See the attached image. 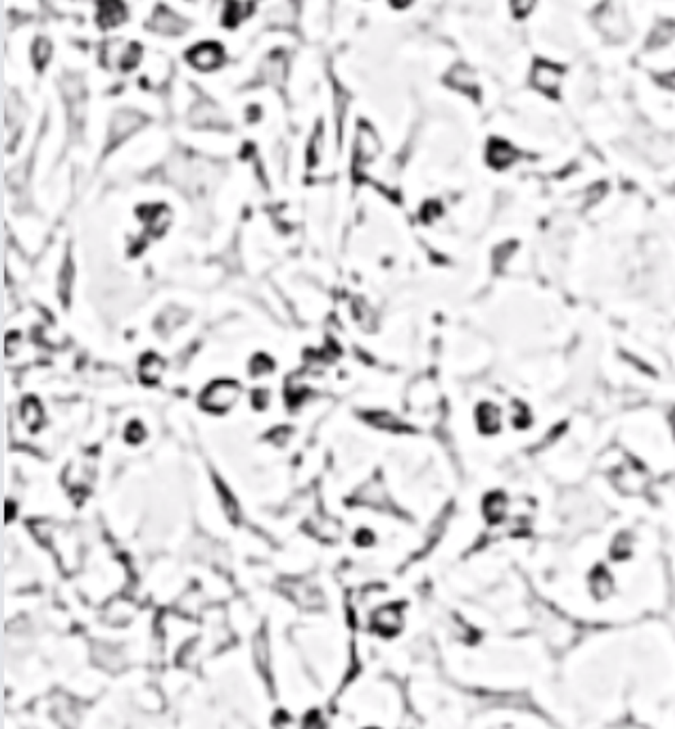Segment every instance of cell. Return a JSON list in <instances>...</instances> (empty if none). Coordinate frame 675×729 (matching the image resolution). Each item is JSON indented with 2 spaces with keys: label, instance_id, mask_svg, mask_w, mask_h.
<instances>
[{
  "label": "cell",
  "instance_id": "cell-12",
  "mask_svg": "<svg viewBox=\"0 0 675 729\" xmlns=\"http://www.w3.org/2000/svg\"><path fill=\"white\" fill-rule=\"evenodd\" d=\"M477 421H479V428L483 432H487V435L498 432V428H500V411L494 404L485 402L477 411Z\"/></svg>",
  "mask_w": 675,
  "mask_h": 729
},
{
  "label": "cell",
  "instance_id": "cell-1",
  "mask_svg": "<svg viewBox=\"0 0 675 729\" xmlns=\"http://www.w3.org/2000/svg\"><path fill=\"white\" fill-rule=\"evenodd\" d=\"M530 84L538 92L554 96V94L560 92V88L564 84V71L556 63H551V60H538V63L532 65Z\"/></svg>",
  "mask_w": 675,
  "mask_h": 729
},
{
  "label": "cell",
  "instance_id": "cell-23",
  "mask_svg": "<svg viewBox=\"0 0 675 729\" xmlns=\"http://www.w3.org/2000/svg\"><path fill=\"white\" fill-rule=\"evenodd\" d=\"M410 3H412V0H391V5H393V7H400V9L408 7Z\"/></svg>",
  "mask_w": 675,
  "mask_h": 729
},
{
  "label": "cell",
  "instance_id": "cell-10",
  "mask_svg": "<svg viewBox=\"0 0 675 729\" xmlns=\"http://www.w3.org/2000/svg\"><path fill=\"white\" fill-rule=\"evenodd\" d=\"M163 373H165V361H163L158 355L150 353V355H146V357L141 359V363H139V377H141L144 383H148V385L158 383L160 377H163Z\"/></svg>",
  "mask_w": 675,
  "mask_h": 729
},
{
  "label": "cell",
  "instance_id": "cell-3",
  "mask_svg": "<svg viewBox=\"0 0 675 729\" xmlns=\"http://www.w3.org/2000/svg\"><path fill=\"white\" fill-rule=\"evenodd\" d=\"M239 394H241V390L237 383L216 381V383L208 385V390L201 394V406L208 411H214V413H222L237 402Z\"/></svg>",
  "mask_w": 675,
  "mask_h": 729
},
{
  "label": "cell",
  "instance_id": "cell-5",
  "mask_svg": "<svg viewBox=\"0 0 675 729\" xmlns=\"http://www.w3.org/2000/svg\"><path fill=\"white\" fill-rule=\"evenodd\" d=\"M519 161L517 148L507 139H494L487 146V163L494 169H509Z\"/></svg>",
  "mask_w": 675,
  "mask_h": 729
},
{
  "label": "cell",
  "instance_id": "cell-14",
  "mask_svg": "<svg viewBox=\"0 0 675 729\" xmlns=\"http://www.w3.org/2000/svg\"><path fill=\"white\" fill-rule=\"evenodd\" d=\"M673 39H675V24L662 22V24H658V26L652 30L648 43H650L652 49H662V47H667Z\"/></svg>",
  "mask_w": 675,
  "mask_h": 729
},
{
  "label": "cell",
  "instance_id": "cell-7",
  "mask_svg": "<svg viewBox=\"0 0 675 729\" xmlns=\"http://www.w3.org/2000/svg\"><path fill=\"white\" fill-rule=\"evenodd\" d=\"M286 588L291 590L289 594H291L301 607H313V610H315V607H321V605H323L321 592L315 590L308 582H293V584H289Z\"/></svg>",
  "mask_w": 675,
  "mask_h": 729
},
{
  "label": "cell",
  "instance_id": "cell-15",
  "mask_svg": "<svg viewBox=\"0 0 675 729\" xmlns=\"http://www.w3.org/2000/svg\"><path fill=\"white\" fill-rule=\"evenodd\" d=\"M507 507H509V503H507L505 494H500V492L489 494L485 501V516L492 522H498L507 516Z\"/></svg>",
  "mask_w": 675,
  "mask_h": 729
},
{
  "label": "cell",
  "instance_id": "cell-4",
  "mask_svg": "<svg viewBox=\"0 0 675 729\" xmlns=\"http://www.w3.org/2000/svg\"><path fill=\"white\" fill-rule=\"evenodd\" d=\"M189 63L199 71L218 69L225 63V49L218 43H199L195 49L189 51Z\"/></svg>",
  "mask_w": 675,
  "mask_h": 729
},
{
  "label": "cell",
  "instance_id": "cell-18",
  "mask_svg": "<svg viewBox=\"0 0 675 729\" xmlns=\"http://www.w3.org/2000/svg\"><path fill=\"white\" fill-rule=\"evenodd\" d=\"M509 7H511V13L522 20V18H528L534 7H536V0H509Z\"/></svg>",
  "mask_w": 675,
  "mask_h": 729
},
{
  "label": "cell",
  "instance_id": "cell-20",
  "mask_svg": "<svg viewBox=\"0 0 675 729\" xmlns=\"http://www.w3.org/2000/svg\"><path fill=\"white\" fill-rule=\"evenodd\" d=\"M658 84L667 90H673L675 92V69H667L664 73L658 75Z\"/></svg>",
  "mask_w": 675,
  "mask_h": 729
},
{
  "label": "cell",
  "instance_id": "cell-17",
  "mask_svg": "<svg viewBox=\"0 0 675 729\" xmlns=\"http://www.w3.org/2000/svg\"><path fill=\"white\" fill-rule=\"evenodd\" d=\"M367 419H370V421L374 423V426L385 428V430H393V432H396V430H404V426L400 423V419H396V417L389 415V413H372Z\"/></svg>",
  "mask_w": 675,
  "mask_h": 729
},
{
  "label": "cell",
  "instance_id": "cell-11",
  "mask_svg": "<svg viewBox=\"0 0 675 729\" xmlns=\"http://www.w3.org/2000/svg\"><path fill=\"white\" fill-rule=\"evenodd\" d=\"M99 20H101V24L107 26V28L118 26L122 20H127V9H125V5L120 3V0H103V3H101Z\"/></svg>",
  "mask_w": 675,
  "mask_h": 729
},
{
  "label": "cell",
  "instance_id": "cell-22",
  "mask_svg": "<svg viewBox=\"0 0 675 729\" xmlns=\"http://www.w3.org/2000/svg\"><path fill=\"white\" fill-rule=\"evenodd\" d=\"M267 398H270V392H267V390L257 392V394H255V406H257V409H263V406L267 404Z\"/></svg>",
  "mask_w": 675,
  "mask_h": 729
},
{
  "label": "cell",
  "instance_id": "cell-21",
  "mask_svg": "<svg viewBox=\"0 0 675 729\" xmlns=\"http://www.w3.org/2000/svg\"><path fill=\"white\" fill-rule=\"evenodd\" d=\"M127 439L131 443H137L139 439H144V428H141V423H133V426L127 430Z\"/></svg>",
  "mask_w": 675,
  "mask_h": 729
},
{
  "label": "cell",
  "instance_id": "cell-16",
  "mask_svg": "<svg viewBox=\"0 0 675 729\" xmlns=\"http://www.w3.org/2000/svg\"><path fill=\"white\" fill-rule=\"evenodd\" d=\"M22 419L26 421L28 428H39L41 421H43V411H41V406H39L34 400L24 402V406H22Z\"/></svg>",
  "mask_w": 675,
  "mask_h": 729
},
{
  "label": "cell",
  "instance_id": "cell-6",
  "mask_svg": "<svg viewBox=\"0 0 675 729\" xmlns=\"http://www.w3.org/2000/svg\"><path fill=\"white\" fill-rule=\"evenodd\" d=\"M374 627L385 633V635H393L400 631L402 627V612L398 610L396 605H387V607H381V610H377L374 614Z\"/></svg>",
  "mask_w": 675,
  "mask_h": 729
},
{
  "label": "cell",
  "instance_id": "cell-13",
  "mask_svg": "<svg viewBox=\"0 0 675 729\" xmlns=\"http://www.w3.org/2000/svg\"><path fill=\"white\" fill-rule=\"evenodd\" d=\"M447 82H449L453 88L462 90V92H470V94L477 92V75H474V71H470L468 67H455V69L449 73Z\"/></svg>",
  "mask_w": 675,
  "mask_h": 729
},
{
  "label": "cell",
  "instance_id": "cell-2",
  "mask_svg": "<svg viewBox=\"0 0 675 729\" xmlns=\"http://www.w3.org/2000/svg\"><path fill=\"white\" fill-rule=\"evenodd\" d=\"M596 24L611 39H624L631 30L626 9L620 0H609V3L600 9Z\"/></svg>",
  "mask_w": 675,
  "mask_h": 729
},
{
  "label": "cell",
  "instance_id": "cell-9",
  "mask_svg": "<svg viewBox=\"0 0 675 729\" xmlns=\"http://www.w3.org/2000/svg\"><path fill=\"white\" fill-rule=\"evenodd\" d=\"M645 475L643 471L635 468V466H624L622 471H618V477H616V483H618V488H622L624 492H639L645 488Z\"/></svg>",
  "mask_w": 675,
  "mask_h": 729
},
{
  "label": "cell",
  "instance_id": "cell-19",
  "mask_svg": "<svg viewBox=\"0 0 675 729\" xmlns=\"http://www.w3.org/2000/svg\"><path fill=\"white\" fill-rule=\"evenodd\" d=\"M251 370H253V375H255V377H259V375H267V373H272V370H274V361H272L267 355H257V357L251 361Z\"/></svg>",
  "mask_w": 675,
  "mask_h": 729
},
{
  "label": "cell",
  "instance_id": "cell-8",
  "mask_svg": "<svg viewBox=\"0 0 675 729\" xmlns=\"http://www.w3.org/2000/svg\"><path fill=\"white\" fill-rule=\"evenodd\" d=\"M310 530L317 539H323V541H336L340 535H342V528L336 520L323 516V513H317L313 520H310Z\"/></svg>",
  "mask_w": 675,
  "mask_h": 729
}]
</instances>
